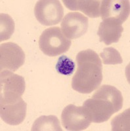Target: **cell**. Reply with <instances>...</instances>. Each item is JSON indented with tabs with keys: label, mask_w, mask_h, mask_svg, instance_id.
Masks as SVG:
<instances>
[{
	"label": "cell",
	"mask_w": 130,
	"mask_h": 131,
	"mask_svg": "<svg viewBox=\"0 0 130 131\" xmlns=\"http://www.w3.org/2000/svg\"><path fill=\"white\" fill-rule=\"evenodd\" d=\"M112 130H129V109L112 119Z\"/></svg>",
	"instance_id": "cell-17"
},
{
	"label": "cell",
	"mask_w": 130,
	"mask_h": 131,
	"mask_svg": "<svg viewBox=\"0 0 130 131\" xmlns=\"http://www.w3.org/2000/svg\"><path fill=\"white\" fill-rule=\"evenodd\" d=\"M129 1L103 0L101 1L100 14L103 20H111L122 24L129 16Z\"/></svg>",
	"instance_id": "cell-8"
},
{
	"label": "cell",
	"mask_w": 130,
	"mask_h": 131,
	"mask_svg": "<svg viewBox=\"0 0 130 131\" xmlns=\"http://www.w3.org/2000/svg\"><path fill=\"white\" fill-rule=\"evenodd\" d=\"M1 31L0 41L7 40L11 37L15 31V22L7 14L1 13Z\"/></svg>",
	"instance_id": "cell-14"
},
{
	"label": "cell",
	"mask_w": 130,
	"mask_h": 131,
	"mask_svg": "<svg viewBox=\"0 0 130 131\" xmlns=\"http://www.w3.org/2000/svg\"><path fill=\"white\" fill-rule=\"evenodd\" d=\"M123 31V26L120 23L111 20H104L100 23L97 35L101 42L111 45L119 41Z\"/></svg>",
	"instance_id": "cell-11"
},
{
	"label": "cell",
	"mask_w": 130,
	"mask_h": 131,
	"mask_svg": "<svg viewBox=\"0 0 130 131\" xmlns=\"http://www.w3.org/2000/svg\"><path fill=\"white\" fill-rule=\"evenodd\" d=\"M0 76L1 102L17 100L23 96L26 88L23 76L9 70L2 71Z\"/></svg>",
	"instance_id": "cell-4"
},
{
	"label": "cell",
	"mask_w": 130,
	"mask_h": 131,
	"mask_svg": "<svg viewBox=\"0 0 130 131\" xmlns=\"http://www.w3.org/2000/svg\"><path fill=\"white\" fill-rule=\"evenodd\" d=\"M32 131H62L60 121L58 118L53 115L49 116L39 117L34 122Z\"/></svg>",
	"instance_id": "cell-13"
},
{
	"label": "cell",
	"mask_w": 130,
	"mask_h": 131,
	"mask_svg": "<svg viewBox=\"0 0 130 131\" xmlns=\"http://www.w3.org/2000/svg\"><path fill=\"white\" fill-rule=\"evenodd\" d=\"M26 103L22 97L12 101L1 102V118L9 125H18L22 123L26 115Z\"/></svg>",
	"instance_id": "cell-10"
},
{
	"label": "cell",
	"mask_w": 130,
	"mask_h": 131,
	"mask_svg": "<svg viewBox=\"0 0 130 131\" xmlns=\"http://www.w3.org/2000/svg\"><path fill=\"white\" fill-rule=\"evenodd\" d=\"M34 15L42 25L49 26L60 23L64 16V9L57 0L37 1L34 7Z\"/></svg>",
	"instance_id": "cell-5"
},
{
	"label": "cell",
	"mask_w": 130,
	"mask_h": 131,
	"mask_svg": "<svg viewBox=\"0 0 130 131\" xmlns=\"http://www.w3.org/2000/svg\"><path fill=\"white\" fill-rule=\"evenodd\" d=\"M88 23V18L80 13H69L63 18L61 30L68 39H77L87 32Z\"/></svg>",
	"instance_id": "cell-9"
},
{
	"label": "cell",
	"mask_w": 130,
	"mask_h": 131,
	"mask_svg": "<svg viewBox=\"0 0 130 131\" xmlns=\"http://www.w3.org/2000/svg\"><path fill=\"white\" fill-rule=\"evenodd\" d=\"M100 56L105 64L116 65L123 62V59L120 52L113 47L105 48L103 51L100 53Z\"/></svg>",
	"instance_id": "cell-16"
},
{
	"label": "cell",
	"mask_w": 130,
	"mask_h": 131,
	"mask_svg": "<svg viewBox=\"0 0 130 131\" xmlns=\"http://www.w3.org/2000/svg\"><path fill=\"white\" fill-rule=\"evenodd\" d=\"M67 9L80 10L91 18L101 16V1L99 0H63Z\"/></svg>",
	"instance_id": "cell-12"
},
{
	"label": "cell",
	"mask_w": 130,
	"mask_h": 131,
	"mask_svg": "<svg viewBox=\"0 0 130 131\" xmlns=\"http://www.w3.org/2000/svg\"><path fill=\"white\" fill-rule=\"evenodd\" d=\"M0 61L1 72L5 70L15 72L24 64L25 54L17 43H2L0 47Z\"/></svg>",
	"instance_id": "cell-7"
},
{
	"label": "cell",
	"mask_w": 130,
	"mask_h": 131,
	"mask_svg": "<svg viewBox=\"0 0 130 131\" xmlns=\"http://www.w3.org/2000/svg\"><path fill=\"white\" fill-rule=\"evenodd\" d=\"M122 94L118 89L103 85L85 100L83 107L88 113L91 122L101 123L108 121L112 115L119 112L123 106Z\"/></svg>",
	"instance_id": "cell-2"
},
{
	"label": "cell",
	"mask_w": 130,
	"mask_h": 131,
	"mask_svg": "<svg viewBox=\"0 0 130 131\" xmlns=\"http://www.w3.org/2000/svg\"><path fill=\"white\" fill-rule=\"evenodd\" d=\"M76 64L71 58L66 55L61 56L55 66V69L59 74L70 75L74 72Z\"/></svg>",
	"instance_id": "cell-15"
},
{
	"label": "cell",
	"mask_w": 130,
	"mask_h": 131,
	"mask_svg": "<svg viewBox=\"0 0 130 131\" xmlns=\"http://www.w3.org/2000/svg\"><path fill=\"white\" fill-rule=\"evenodd\" d=\"M72 42L63 34L59 27H51L42 32L39 39V47L43 54L56 57L67 52Z\"/></svg>",
	"instance_id": "cell-3"
},
{
	"label": "cell",
	"mask_w": 130,
	"mask_h": 131,
	"mask_svg": "<svg viewBox=\"0 0 130 131\" xmlns=\"http://www.w3.org/2000/svg\"><path fill=\"white\" fill-rule=\"evenodd\" d=\"M61 122L68 130L79 131L88 128L91 121L83 106L69 104L62 112Z\"/></svg>",
	"instance_id": "cell-6"
},
{
	"label": "cell",
	"mask_w": 130,
	"mask_h": 131,
	"mask_svg": "<svg viewBox=\"0 0 130 131\" xmlns=\"http://www.w3.org/2000/svg\"><path fill=\"white\" fill-rule=\"evenodd\" d=\"M77 70L72 79L74 91L89 94L98 89L103 80V66L99 55L91 49L80 51L76 56Z\"/></svg>",
	"instance_id": "cell-1"
}]
</instances>
